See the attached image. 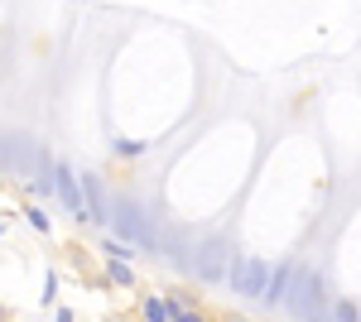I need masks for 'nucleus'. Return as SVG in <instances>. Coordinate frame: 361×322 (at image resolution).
Segmentation results:
<instances>
[{"instance_id":"4468645a","label":"nucleus","mask_w":361,"mask_h":322,"mask_svg":"<svg viewBox=\"0 0 361 322\" xmlns=\"http://www.w3.org/2000/svg\"><path fill=\"white\" fill-rule=\"evenodd\" d=\"M54 322H73V313H68V308H58V318Z\"/></svg>"},{"instance_id":"423d86ee","label":"nucleus","mask_w":361,"mask_h":322,"mask_svg":"<svg viewBox=\"0 0 361 322\" xmlns=\"http://www.w3.org/2000/svg\"><path fill=\"white\" fill-rule=\"evenodd\" d=\"M294 274H299V265H294V260L275 265V274H270V289H265V303H284V298H289V289H294Z\"/></svg>"},{"instance_id":"f03ea898","label":"nucleus","mask_w":361,"mask_h":322,"mask_svg":"<svg viewBox=\"0 0 361 322\" xmlns=\"http://www.w3.org/2000/svg\"><path fill=\"white\" fill-rule=\"evenodd\" d=\"M111 226H116L121 241L145 245V250H159V231L149 226V216L140 212L135 202H116V207H111Z\"/></svg>"},{"instance_id":"f8f14e48","label":"nucleus","mask_w":361,"mask_h":322,"mask_svg":"<svg viewBox=\"0 0 361 322\" xmlns=\"http://www.w3.org/2000/svg\"><path fill=\"white\" fill-rule=\"evenodd\" d=\"M173 308V303H169ZM173 322H207V313H193V308H173Z\"/></svg>"},{"instance_id":"2eb2a0df","label":"nucleus","mask_w":361,"mask_h":322,"mask_svg":"<svg viewBox=\"0 0 361 322\" xmlns=\"http://www.w3.org/2000/svg\"><path fill=\"white\" fill-rule=\"evenodd\" d=\"M231 322H246V318H231Z\"/></svg>"},{"instance_id":"6e6552de","label":"nucleus","mask_w":361,"mask_h":322,"mask_svg":"<svg viewBox=\"0 0 361 322\" xmlns=\"http://www.w3.org/2000/svg\"><path fill=\"white\" fill-rule=\"evenodd\" d=\"M140 318H145V322H173V308H169V298L149 294L145 303H140Z\"/></svg>"},{"instance_id":"1a4fd4ad","label":"nucleus","mask_w":361,"mask_h":322,"mask_svg":"<svg viewBox=\"0 0 361 322\" xmlns=\"http://www.w3.org/2000/svg\"><path fill=\"white\" fill-rule=\"evenodd\" d=\"M333 322H361V308L352 298H342V303H333Z\"/></svg>"},{"instance_id":"20e7f679","label":"nucleus","mask_w":361,"mask_h":322,"mask_svg":"<svg viewBox=\"0 0 361 322\" xmlns=\"http://www.w3.org/2000/svg\"><path fill=\"white\" fill-rule=\"evenodd\" d=\"M226 255H231V245H226L222 236H217V241H207L202 250H197V279H207V284H212V279L231 274V269H226Z\"/></svg>"},{"instance_id":"9d476101","label":"nucleus","mask_w":361,"mask_h":322,"mask_svg":"<svg viewBox=\"0 0 361 322\" xmlns=\"http://www.w3.org/2000/svg\"><path fill=\"white\" fill-rule=\"evenodd\" d=\"M111 279H116V284H126V289L135 284V274H130V265H126V260H111Z\"/></svg>"},{"instance_id":"7ed1b4c3","label":"nucleus","mask_w":361,"mask_h":322,"mask_svg":"<svg viewBox=\"0 0 361 322\" xmlns=\"http://www.w3.org/2000/svg\"><path fill=\"white\" fill-rule=\"evenodd\" d=\"M270 274L275 269L265 265V260H255V255H241V260H231V289L241 298H265V289H270Z\"/></svg>"},{"instance_id":"ddd939ff","label":"nucleus","mask_w":361,"mask_h":322,"mask_svg":"<svg viewBox=\"0 0 361 322\" xmlns=\"http://www.w3.org/2000/svg\"><path fill=\"white\" fill-rule=\"evenodd\" d=\"M29 226H34V231H49V216H44V207H29Z\"/></svg>"},{"instance_id":"dca6fc26","label":"nucleus","mask_w":361,"mask_h":322,"mask_svg":"<svg viewBox=\"0 0 361 322\" xmlns=\"http://www.w3.org/2000/svg\"><path fill=\"white\" fill-rule=\"evenodd\" d=\"M0 231H5V226H0Z\"/></svg>"},{"instance_id":"39448f33","label":"nucleus","mask_w":361,"mask_h":322,"mask_svg":"<svg viewBox=\"0 0 361 322\" xmlns=\"http://www.w3.org/2000/svg\"><path fill=\"white\" fill-rule=\"evenodd\" d=\"M54 178H58V197H63V202L78 212V221H92V212H87V202H82V188H78V173H73L68 163H58Z\"/></svg>"},{"instance_id":"9b49d317","label":"nucleus","mask_w":361,"mask_h":322,"mask_svg":"<svg viewBox=\"0 0 361 322\" xmlns=\"http://www.w3.org/2000/svg\"><path fill=\"white\" fill-rule=\"evenodd\" d=\"M116 154H126V159L130 154H145V140H116Z\"/></svg>"},{"instance_id":"0eeeda50","label":"nucleus","mask_w":361,"mask_h":322,"mask_svg":"<svg viewBox=\"0 0 361 322\" xmlns=\"http://www.w3.org/2000/svg\"><path fill=\"white\" fill-rule=\"evenodd\" d=\"M82 197H87V212H92V221H106V197H102V188H97V178L92 173H82Z\"/></svg>"},{"instance_id":"f257e3e1","label":"nucleus","mask_w":361,"mask_h":322,"mask_svg":"<svg viewBox=\"0 0 361 322\" xmlns=\"http://www.w3.org/2000/svg\"><path fill=\"white\" fill-rule=\"evenodd\" d=\"M328 289H323V274L318 269H299L294 274V289H289V298H284V308L294 313V318L304 322H323L328 318Z\"/></svg>"}]
</instances>
